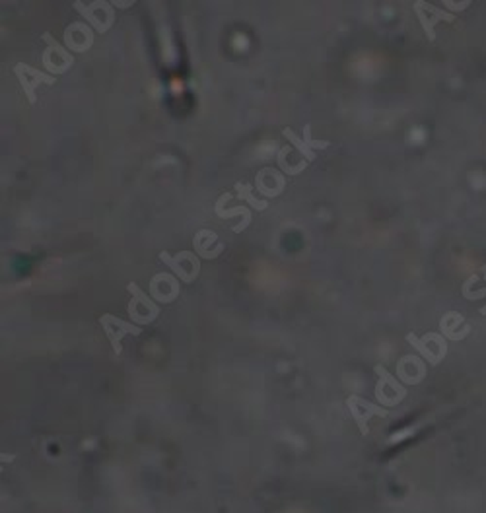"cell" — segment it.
<instances>
[{
	"label": "cell",
	"instance_id": "obj_1",
	"mask_svg": "<svg viewBox=\"0 0 486 513\" xmlns=\"http://www.w3.org/2000/svg\"><path fill=\"white\" fill-rule=\"evenodd\" d=\"M41 39L47 43L45 51L41 54V62H43L45 70L51 76H59V74L69 72L72 69V64H74V57H72L71 51L61 45L51 33H43Z\"/></svg>",
	"mask_w": 486,
	"mask_h": 513
},
{
	"label": "cell",
	"instance_id": "obj_2",
	"mask_svg": "<svg viewBox=\"0 0 486 513\" xmlns=\"http://www.w3.org/2000/svg\"><path fill=\"white\" fill-rule=\"evenodd\" d=\"M126 290H129V294L133 295L131 302H129V315L133 317L136 325L144 326L152 323L154 319H158V315H160L158 303L150 295H146V292H142L136 282H129Z\"/></svg>",
	"mask_w": 486,
	"mask_h": 513
},
{
	"label": "cell",
	"instance_id": "obj_3",
	"mask_svg": "<svg viewBox=\"0 0 486 513\" xmlns=\"http://www.w3.org/2000/svg\"><path fill=\"white\" fill-rule=\"evenodd\" d=\"M74 8L78 10L80 16L86 18V23H90L95 31L100 33H105V31L111 30V25L115 23V10H113V4L111 2H105V0H95L92 4H84L76 0L74 2Z\"/></svg>",
	"mask_w": 486,
	"mask_h": 513
},
{
	"label": "cell",
	"instance_id": "obj_4",
	"mask_svg": "<svg viewBox=\"0 0 486 513\" xmlns=\"http://www.w3.org/2000/svg\"><path fill=\"white\" fill-rule=\"evenodd\" d=\"M407 342L413 348L422 356L430 365H438L447 354V342L446 336H441L438 333H428L424 334L422 338H418L415 333L407 334Z\"/></svg>",
	"mask_w": 486,
	"mask_h": 513
},
{
	"label": "cell",
	"instance_id": "obj_5",
	"mask_svg": "<svg viewBox=\"0 0 486 513\" xmlns=\"http://www.w3.org/2000/svg\"><path fill=\"white\" fill-rule=\"evenodd\" d=\"M158 256L183 282H193L198 276V272H201V261H198V256L193 251H179L175 255L167 253V251H162Z\"/></svg>",
	"mask_w": 486,
	"mask_h": 513
},
{
	"label": "cell",
	"instance_id": "obj_6",
	"mask_svg": "<svg viewBox=\"0 0 486 513\" xmlns=\"http://www.w3.org/2000/svg\"><path fill=\"white\" fill-rule=\"evenodd\" d=\"M374 372L377 373V385H376V396L377 401L387 406H395L401 404V401L407 396V389L403 383L397 381V377H393L391 373L385 370L384 365L377 364L374 367Z\"/></svg>",
	"mask_w": 486,
	"mask_h": 513
},
{
	"label": "cell",
	"instance_id": "obj_7",
	"mask_svg": "<svg viewBox=\"0 0 486 513\" xmlns=\"http://www.w3.org/2000/svg\"><path fill=\"white\" fill-rule=\"evenodd\" d=\"M346 406H348V411H350V416L352 420L356 422V426L360 430L362 435H368L369 434V428H368V422L374 416H389V411L384 408L381 404H374L366 401V399H362L358 395H350L346 399Z\"/></svg>",
	"mask_w": 486,
	"mask_h": 513
},
{
	"label": "cell",
	"instance_id": "obj_8",
	"mask_svg": "<svg viewBox=\"0 0 486 513\" xmlns=\"http://www.w3.org/2000/svg\"><path fill=\"white\" fill-rule=\"evenodd\" d=\"M100 325H102L103 333L107 334V341L111 342L113 352H115L117 356L123 352L121 341L125 338L126 334H133V336L142 334V326L133 325V323H129V321H123V319L115 317V315H111V313H105V315L100 317Z\"/></svg>",
	"mask_w": 486,
	"mask_h": 513
},
{
	"label": "cell",
	"instance_id": "obj_9",
	"mask_svg": "<svg viewBox=\"0 0 486 513\" xmlns=\"http://www.w3.org/2000/svg\"><path fill=\"white\" fill-rule=\"evenodd\" d=\"M413 10H415L416 18L418 22L422 25L424 33L428 35L430 41H436V25L439 22H455V14L454 12H447V10H441V8H436L434 4H428L424 0H416L413 4Z\"/></svg>",
	"mask_w": 486,
	"mask_h": 513
},
{
	"label": "cell",
	"instance_id": "obj_10",
	"mask_svg": "<svg viewBox=\"0 0 486 513\" xmlns=\"http://www.w3.org/2000/svg\"><path fill=\"white\" fill-rule=\"evenodd\" d=\"M14 74L18 76L20 80V84L24 88V93L28 95V101L35 105L37 103V86L40 84H47V86H53L57 82L55 76H51L49 72H41V70L33 69L30 64H25V62H20L14 66Z\"/></svg>",
	"mask_w": 486,
	"mask_h": 513
},
{
	"label": "cell",
	"instance_id": "obj_11",
	"mask_svg": "<svg viewBox=\"0 0 486 513\" xmlns=\"http://www.w3.org/2000/svg\"><path fill=\"white\" fill-rule=\"evenodd\" d=\"M94 45V31L86 22H74L64 30V47L71 53H86Z\"/></svg>",
	"mask_w": 486,
	"mask_h": 513
},
{
	"label": "cell",
	"instance_id": "obj_12",
	"mask_svg": "<svg viewBox=\"0 0 486 513\" xmlns=\"http://www.w3.org/2000/svg\"><path fill=\"white\" fill-rule=\"evenodd\" d=\"M150 295L160 303H172L179 295V280L172 272H160L150 280Z\"/></svg>",
	"mask_w": 486,
	"mask_h": 513
},
{
	"label": "cell",
	"instance_id": "obj_13",
	"mask_svg": "<svg viewBox=\"0 0 486 513\" xmlns=\"http://www.w3.org/2000/svg\"><path fill=\"white\" fill-rule=\"evenodd\" d=\"M255 187L261 194L265 196H278L284 193V187H286V179L278 170L273 167H265L257 173L255 179Z\"/></svg>",
	"mask_w": 486,
	"mask_h": 513
},
{
	"label": "cell",
	"instance_id": "obj_14",
	"mask_svg": "<svg viewBox=\"0 0 486 513\" xmlns=\"http://www.w3.org/2000/svg\"><path fill=\"white\" fill-rule=\"evenodd\" d=\"M397 377L407 385H416L426 377V364L418 356H403L397 364Z\"/></svg>",
	"mask_w": 486,
	"mask_h": 513
},
{
	"label": "cell",
	"instance_id": "obj_15",
	"mask_svg": "<svg viewBox=\"0 0 486 513\" xmlns=\"http://www.w3.org/2000/svg\"><path fill=\"white\" fill-rule=\"evenodd\" d=\"M193 247H195L196 255L203 259H216L224 251V243L218 237V233L211 232V230H201L195 233Z\"/></svg>",
	"mask_w": 486,
	"mask_h": 513
},
{
	"label": "cell",
	"instance_id": "obj_16",
	"mask_svg": "<svg viewBox=\"0 0 486 513\" xmlns=\"http://www.w3.org/2000/svg\"><path fill=\"white\" fill-rule=\"evenodd\" d=\"M439 325H441V333H444V336L449 338V341H463V338L470 333V325H467L465 319H463V315L455 313V311L446 313V315L441 317V321H439Z\"/></svg>",
	"mask_w": 486,
	"mask_h": 513
},
{
	"label": "cell",
	"instance_id": "obj_17",
	"mask_svg": "<svg viewBox=\"0 0 486 513\" xmlns=\"http://www.w3.org/2000/svg\"><path fill=\"white\" fill-rule=\"evenodd\" d=\"M235 196L239 199V201H245L251 204L253 208L257 210H267L268 208V202L263 201V199H257L255 194H253V187L249 183H242V181H237L235 183Z\"/></svg>",
	"mask_w": 486,
	"mask_h": 513
},
{
	"label": "cell",
	"instance_id": "obj_18",
	"mask_svg": "<svg viewBox=\"0 0 486 513\" xmlns=\"http://www.w3.org/2000/svg\"><path fill=\"white\" fill-rule=\"evenodd\" d=\"M283 134H284V138L290 140L292 146L296 148V150H298L300 154H302V155H304V158H306L307 162H314L315 158H317V155H315L314 150H312V148H309L306 144V140L302 138V136H298V134H296V132L292 131V129H284Z\"/></svg>",
	"mask_w": 486,
	"mask_h": 513
},
{
	"label": "cell",
	"instance_id": "obj_19",
	"mask_svg": "<svg viewBox=\"0 0 486 513\" xmlns=\"http://www.w3.org/2000/svg\"><path fill=\"white\" fill-rule=\"evenodd\" d=\"M298 155H300L298 150L294 152L290 146L280 148V150H278V165H280V170H283L284 173H288V175H298L296 167L292 165V160L298 158Z\"/></svg>",
	"mask_w": 486,
	"mask_h": 513
},
{
	"label": "cell",
	"instance_id": "obj_20",
	"mask_svg": "<svg viewBox=\"0 0 486 513\" xmlns=\"http://www.w3.org/2000/svg\"><path fill=\"white\" fill-rule=\"evenodd\" d=\"M214 212H216V216L224 218V220H227V218H234V216H243L245 220H249V222H251V218H253L251 210L245 208V206L224 208V201H222V199H218V202H216V208H214Z\"/></svg>",
	"mask_w": 486,
	"mask_h": 513
},
{
	"label": "cell",
	"instance_id": "obj_21",
	"mask_svg": "<svg viewBox=\"0 0 486 513\" xmlns=\"http://www.w3.org/2000/svg\"><path fill=\"white\" fill-rule=\"evenodd\" d=\"M304 140H306V144L312 148V150H314V148H319V150H323V148H329L331 146L329 140H314V138H312V126H309V124H306V126H304Z\"/></svg>",
	"mask_w": 486,
	"mask_h": 513
},
{
	"label": "cell",
	"instance_id": "obj_22",
	"mask_svg": "<svg viewBox=\"0 0 486 513\" xmlns=\"http://www.w3.org/2000/svg\"><path fill=\"white\" fill-rule=\"evenodd\" d=\"M444 6H447L449 10H455V12H461V10L470 6V0H463V2H451V0H446Z\"/></svg>",
	"mask_w": 486,
	"mask_h": 513
},
{
	"label": "cell",
	"instance_id": "obj_23",
	"mask_svg": "<svg viewBox=\"0 0 486 513\" xmlns=\"http://www.w3.org/2000/svg\"><path fill=\"white\" fill-rule=\"evenodd\" d=\"M463 295L467 300H480V297H486V288L485 290H475V292H463Z\"/></svg>",
	"mask_w": 486,
	"mask_h": 513
},
{
	"label": "cell",
	"instance_id": "obj_24",
	"mask_svg": "<svg viewBox=\"0 0 486 513\" xmlns=\"http://www.w3.org/2000/svg\"><path fill=\"white\" fill-rule=\"evenodd\" d=\"M115 8H129V6H134V0H129V2H119V0H113L111 2Z\"/></svg>",
	"mask_w": 486,
	"mask_h": 513
},
{
	"label": "cell",
	"instance_id": "obj_25",
	"mask_svg": "<svg viewBox=\"0 0 486 513\" xmlns=\"http://www.w3.org/2000/svg\"><path fill=\"white\" fill-rule=\"evenodd\" d=\"M482 274H485V276H486V266H485V269H482Z\"/></svg>",
	"mask_w": 486,
	"mask_h": 513
}]
</instances>
